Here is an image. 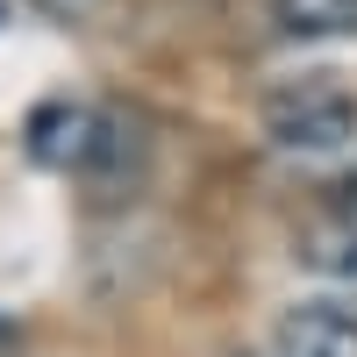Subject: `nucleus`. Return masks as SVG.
<instances>
[{
  "mask_svg": "<svg viewBox=\"0 0 357 357\" xmlns=\"http://www.w3.org/2000/svg\"><path fill=\"white\" fill-rule=\"evenodd\" d=\"M257 114H264V136L286 158H336L357 143V93H350L343 72H321V65L272 79Z\"/></svg>",
  "mask_w": 357,
  "mask_h": 357,
  "instance_id": "f257e3e1",
  "label": "nucleus"
},
{
  "mask_svg": "<svg viewBox=\"0 0 357 357\" xmlns=\"http://www.w3.org/2000/svg\"><path fill=\"white\" fill-rule=\"evenodd\" d=\"M272 357H357V301H293V307H279Z\"/></svg>",
  "mask_w": 357,
  "mask_h": 357,
  "instance_id": "f03ea898",
  "label": "nucleus"
},
{
  "mask_svg": "<svg viewBox=\"0 0 357 357\" xmlns=\"http://www.w3.org/2000/svg\"><path fill=\"white\" fill-rule=\"evenodd\" d=\"M72 172H79L93 193H122L129 178L143 172V136H136V122H129V114L93 107V136H86V151H79Z\"/></svg>",
  "mask_w": 357,
  "mask_h": 357,
  "instance_id": "7ed1b4c3",
  "label": "nucleus"
},
{
  "mask_svg": "<svg viewBox=\"0 0 357 357\" xmlns=\"http://www.w3.org/2000/svg\"><path fill=\"white\" fill-rule=\"evenodd\" d=\"M293 257L314 264V272H329V279H357V215H329V222L301 229Z\"/></svg>",
  "mask_w": 357,
  "mask_h": 357,
  "instance_id": "20e7f679",
  "label": "nucleus"
},
{
  "mask_svg": "<svg viewBox=\"0 0 357 357\" xmlns=\"http://www.w3.org/2000/svg\"><path fill=\"white\" fill-rule=\"evenodd\" d=\"M86 136H93V107H43L36 122H29V151H36L43 165H79Z\"/></svg>",
  "mask_w": 357,
  "mask_h": 357,
  "instance_id": "39448f33",
  "label": "nucleus"
},
{
  "mask_svg": "<svg viewBox=\"0 0 357 357\" xmlns=\"http://www.w3.org/2000/svg\"><path fill=\"white\" fill-rule=\"evenodd\" d=\"M286 36H357V0H272Z\"/></svg>",
  "mask_w": 357,
  "mask_h": 357,
  "instance_id": "423d86ee",
  "label": "nucleus"
},
{
  "mask_svg": "<svg viewBox=\"0 0 357 357\" xmlns=\"http://www.w3.org/2000/svg\"><path fill=\"white\" fill-rule=\"evenodd\" d=\"M36 8H43V15H57V22H86L100 0H36Z\"/></svg>",
  "mask_w": 357,
  "mask_h": 357,
  "instance_id": "0eeeda50",
  "label": "nucleus"
}]
</instances>
